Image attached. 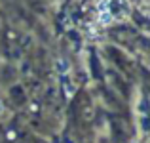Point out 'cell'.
Wrapping results in <instances>:
<instances>
[{
  "label": "cell",
  "instance_id": "obj_2",
  "mask_svg": "<svg viewBox=\"0 0 150 143\" xmlns=\"http://www.w3.org/2000/svg\"><path fill=\"white\" fill-rule=\"evenodd\" d=\"M4 113V105H2V101H0V114Z\"/></svg>",
  "mask_w": 150,
  "mask_h": 143
},
{
  "label": "cell",
  "instance_id": "obj_1",
  "mask_svg": "<svg viewBox=\"0 0 150 143\" xmlns=\"http://www.w3.org/2000/svg\"><path fill=\"white\" fill-rule=\"evenodd\" d=\"M127 14H129V4L125 0H106L105 4H101V10H99L101 21L105 25L125 19Z\"/></svg>",
  "mask_w": 150,
  "mask_h": 143
}]
</instances>
